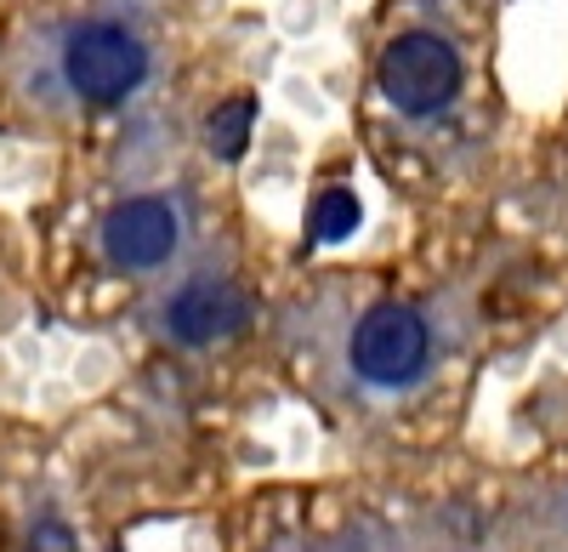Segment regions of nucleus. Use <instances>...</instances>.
<instances>
[{
  "instance_id": "f257e3e1",
  "label": "nucleus",
  "mask_w": 568,
  "mask_h": 552,
  "mask_svg": "<svg viewBox=\"0 0 568 552\" xmlns=\"http://www.w3.org/2000/svg\"><path fill=\"white\" fill-rule=\"evenodd\" d=\"M63 74L85 103H125L149 74V52L120 23H85L63 52Z\"/></svg>"
},
{
  "instance_id": "f03ea898",
  "label": "nucleus",
  "mask_w": 568,
  "mask_h": 552,
  "mask_svg": "<svg viewBox=\"0 0 568 552\" xmlns=\"http://www.w3.org/2000/svg\"><path fill=\"white\" fill-rule=\"evenodd\" d=\"M382 91L404 114H438L460 91V58L438 34H398L382 52Z\"/></svg>"
},
{
  "instance_id": "7ed1b4c3",
  "label": "nucleus",
  "mask_w": 568,
  "mask_h": 552,
  "mask_svg": "<svg viewBox=\"0 0 568 552\" xmlns=\"http://www.w3.org/2000/svg\"><path fill=\"white\" fill-rule=\"evenodd\" d=\"M353 364H358V377L375 382V388L409 382L426 364V325L409 308H375V313H364L358 337H353Z\"/></svg>"
},
{
  "instance_id": "20e7f679",
  "label": "nucleus",
  "mask_w": 568,
  "mask_h": 552,
  "mask_svg": "<svg viewBox=\"0 0 568 552\" xmlns=\"http://www.w3.org/2000/svg\"><path fill=\"white\" fill-rule=\"evenodd\" d=\"M103 251L120 268H160L176 251V211L165 200H125L103 222Z\"/></svg>"
},
{
  "instance_id": "39448f33",
  "label": "nucleus",
  "mask_w": 568,
  "mask_h": 552,
  "mask_svg": "<svg viewBox=\"0 0 568 552\" xmlns=\"http://www.w3.org/2000/svg\"><path fill=\"white\" fill-rule=\"evenodd\" d=\"M165 319H171V337L205 348V342H222V337H233V331H245L251 302H245L240 291H233V285L200 280V285H187L182 297H171Z\"/></svg>"
},
{
  "instance_id": "423d86ee",
  "label": "nucleus",
  "mask_w": 568,
  "mask_h": 552,
  "mask_svg": "<svg viewBox=\"0 0 568 552\" xmlns=\"http://www.w3.org/2000/svg\"><path fill=\"white\" fill-rule=\"evenodd\" d=\"M251 126H256V103L251 98H233L211 114V154L222 160H240L251 149Z\"/></svg>"
},
{
  "instance_id": "0eeeda50",
  "label": "nucleus",
  "mask_w": 568,
  "mask_h": 552,
  "mask_svg": "<svg viewBox=\"0 0 568 552\" xmlns=\"http://www.w3.org/2000/svg\"><path fill=\"white\" fill-rule=\"evenodd\" d=\"M353 228H358V200H353L347 189H324L318 205H313V240L336 245V240L353 234Z\"/></svg>"
},
{
  "instance_id": "6e6552de",
  "label": "nucleus",
  "mask_w": 568,
  "mask_h": 552,
  "mask_svg": "<svg viewBox=\"0 0 568 552\" xmlns=\"http://www.w3.org/2000/svg\"><path fill=\"white\" fill-rule=\"evenodd\" d=\"M29 552H74V535L63 524H40L34 541H29Z\"/></svg>"
}]
</instances>
